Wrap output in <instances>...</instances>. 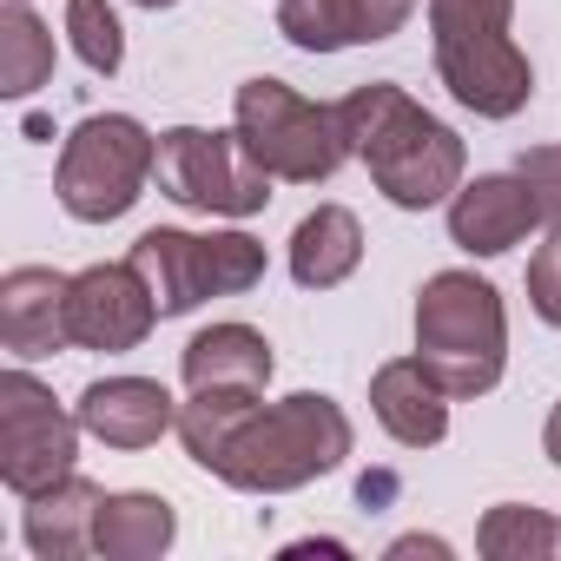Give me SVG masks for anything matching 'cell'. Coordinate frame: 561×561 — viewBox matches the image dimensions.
<instances>
[{"instance_id": "1", "label": "cell", "mask_w": 561, "mask_h": 561, "mask_svg": "<svg viewBox=\"0 0 561 561\" xmlns=\"http://www.w3.org/2000/svg\"><path fill=\"white\" fill-rule=\"evenodd\" d=\"M337 126H344L351 159L370 165V179H377V192H383L390 205L430 211V205L456 198L462 165H469V159H462V139H456L436 113H423L403 87L370 80V87L344 93V100H337Z\"/></svg>"}, {"instance_id": "2", "label": "cell", "mask_w": 561, "mask_h": 561, "mask_svg": "<svg viewBox=\"0 0 561 561\" xmlns=\"http://www.w3.org/2000/svg\"><path fill=\"white\" fill-rule=\"evenodd\" d=\"M351 443H357V430H351L344 403L298 390V397H277V403H251L205 469L244 495H291V489L344 469Z\"/></svg>"}, {"instance_id": "3", "label": "cell", "mask_w": 561, "mask_h": 561, "mask_svg": "<svg viewBox=\"0 0 561 561\" xmlns=\"http://www.w3.org/2000/svg\"><path fill=\"white\" fill-rule=\"evenodd\" d=\"M416 357L449 397H489L508 364L502 291L476 271H436L416 291Z\"/></svg>"}, {"instance_id": "4", "label": "cell", "mask_w": 561, "mask_h": 561, "mask_svg": "<svg viewBox=\"0 0 561 561\" xmlns=\"http://www.w3.org/2000/svg\"><path fill=\"white\" fill-rule=\"evenodd\" d=\"M231 119H238V139L251 146V159L285 185H324L351 159L337 106H318V100H305L298 87L271 80V73L238 87Z\"/></svg>"}, {"instance_id": "5", "label": "cell", "mask_w": 561, "mask_h": 561, "mask_svg": "<svg viewBox=\"0 0 561 561\" xmlns=\"http://www.w3.org/2000/svg\"><path fill=\"white\" fill-rule=\"evenodd\" d=\"M152 165H159V139L133 113H93L67 133L54 192L80 225H113L139 205Z\"/></svg>"}, {"instance_id": "6", "label": "cell", "mask_w": 561, "mask_h": 561, "mask_svg": "<svg viewBox=\"0 0 561 561\" xmlns=\"http://www.w3.org/2000/svg\"><path fill=\"white\" fill-rule=\"evenodd\" d=\"M159 192L185 211H211V218H251L271 205V172L251 159V146L231 133H205V126H172L159 133V165H152Z\"/></svg>"}, {"instance_id": "7", "label": "cell", "mask_w": 561, "mask_h": 561, "mask_svg": "<svg viewBox=\"0 0 561 561\" xmlns=\"http://www.w3.org/2000/svg\"><path fill=\"white\" fill-rule=\"evenodd\" d=\"M73 456H80V416H67L41 377L8 370L0 377V482L21 502H34L73 476Z\"/></svg>"}, {"instance_id": "8", "label": "cell", "mask_w": 561, "mask_h": 561, "mask_svg": "<svg viewBox=\"0 0 561 561\" xmlns=\"http://www.w3.org/2000/svg\"><path fill=\"white\" fill-rule=\"evenodd\" d=\"M436 73L476 119H515L535 93L528 54L508 41V27H443L436 34Z\"/></svg>"}, {"instance_id": "9", "label": "cell", "mask_w": 561, "mask_h": 561, "mask_svg": "<svg viewBox=\"0 0 561 561\" xmlns=\"http://www.w3.org/2000/svg\"><path fill=\"white\" fill-rule=\"evenodd\" d=\"M67 324L80 351H139L159 324L152 285L139 277V264H87L73 271V291H67Z\"/></svg>"}, {"instance_id": "10", "label": "cell", "mask_w": 561, "mask_h": 561, "mask_svg": "<svg viewBox=\"0 0 561 561\" xmlns=\"http://www.w3.org/2000/svg\"><path fill=\"white\" fill-rule=\"evenodd\" d=\"M541 225V198L522 172H482L449 198V244L469 257H502Z\"/></svg>"}, {"instance_id": "11", "label": "cell", "mask_w": 561, "mask_h": 561, "mask_svg": "<svg viewBox=\"0 0 561 561\" xmlns=\"http://www.w3.org/2000/svg\"><path fill=\"white\" fill-rule=\"evenodd\" d=\"M416 0H277V34L298 54H344L403 34Z\"/></svg>"}, {"instance_id": "12", "label": "cell", "mask_w": 561, "mask_h": 561, "mask_svg": "<svg viewBox=\"0 0 561 561\" xmlns=\"http://www.w3.org/2000/svg\"><path fill=\"white\" fill-rule=\"evenodd\" d=\"M73 416L106 449H152L165 430H179V403L159 377H100L80 390Z\"/></svg>"}, {"instance_id": "13", "label": "cell", "mask_w": 561, "mask_h": 561, "mask_svg": "<svg viewBox=\"0 0 561 561\" xmlns=\"http://www.w3.org/2000/svg\"><path fill=\"white\" fill-rule=\"evenodd\" d=\"M67 291H73V277H60L54 264H14L0 277V344H8L21 364L54 357V351L73 344Z\"/></svg>"}, {"instance_id": "14", "label": "cell", "mask_w": 561, "mask_h": 561, "mask_svg": "<svg viewBox=\"0 0 561 561\" xmlns=\"http://www.w3.org/2000/svg\"><path fill=\"white\" fill-rule=\"evenodd\" d=\"M449 403L456 397L436 383V370L423 357H397L370 377V410L403 449H436L449 436Z\"/></svg>"}, {"instance_id": "15", "label": "cell", "mask_w": 561, "mask_h": 561, "mask_svg": "<svg viewBox=\"0 0 561 561\" xmlns=\"http://www.w3.org/2000/svg\"><path fill=\"white\" fill-rule=\"evenodd\" d=\"M100 508H106V489H100V482H87V476L73 469L67 482H54L47 495H34V502H27L21 535H27V548H34L41 561H80V554H93Z\"/></svg>"}, {"instance_id": "16", "label": "cell", "mask_w": 561, "mask_h": 561, "mask_svg": "<svg viewBox=\"0 0 561 561\" xmlns=\"http://www.w3.org/2000/svg\"><path fill=\"white\" fill-rule=\"evenodd\" d=\"M139 264V277L152 285V305L159 318H185L198 311L211 291H205V238L198 231H179V225H152L139 231V244L126 251Z\"/></svg>"}, {"instance_id": "17", "label": "cell", "mask_w": 561, "mask_h": 561, "mask_svg": "<svg viewBox=\"0 0 561 561\" xmlns=\"http://www.w3.org/2000/svg\"><path fill=\"white\" fill-rule=\"evenodd\" d=\"M185 390H264L271 383V344L251 324H211L179 351Z\"/></svg>"}, {"instance_id": "18", "label": "cell", "mask_w": 561, "mask_h": 561, "mask_svg": "<svg viewBox=\"0 0 561 561\" xmlns=\"http://www.w3.org/2000/svg\"><path fill=\"white\" fill-rule=\"evenodd\" d=\"M364 264V225L344 205H318L291 231V277L305 291H337L344 277Z\"/></svg>"}, {"instance_id": "19", "label": "cell", "mask_w": 561, "mask_h": 561, "mask_svg": "<svg viewBox=\"0 0 561 561\" xmlns=\"http://www.w3.org/2000/svg\"><path fill=\"white\" fill-rule=\"evenodd\" d=\"M172 535H179V515H172L165 495H152V489H119V495H106V508H100L93 554H100V561H159V554L172 548Z\"/></svg>"}, {"instance_id": "20", "label": "cell", "mask_w": 561, "mask_h": 561, "mask_svg": "<svg viewBox=\"0 0 561 561\" xmlns=\"http://www.w3.org/2000/svg\"><path fill=\"white\" fill-rule=\"evenodd\" d=\"M47 80H54V27L27 0H8V14H0V93L27 100Z\"/></svg>"}, {"instance_id": "21", "label": "cell", "mask_w": 561, "mask_h": 561, "mask_svg": "<svg viewBox=\"0 0 561 561\" xmlns=\"http://www.w3.org/2000/svg\"><path fill=\"white\" fill-rule=\"evenodd\" d=\"M476 548L489 561H548L561 548V522L541 508H522V502H495L476 528Z\"/></svg>"}, {"instance_id": "22", "label": "cell", "mask_w": 561, "mask_h": 561, "mask_svg": "<svg viewBox=\"0 0 561 561\" xmlns=\"http://www.w3.org/2000/svg\"><path fill=\"white\" fill-rule=\"evenodd\" d=\"M264 390H192V403H179V443H185V456L205 469L211 456H218V443L238 430V416L257 403Z\"/></svg>"}, {"instance_id": "23", "label": "cell", "mask_w": 561, "mask_h": 561, "mask_svg": "<svg viewBox=\"0 0 561 561\" xmlns=\"http://www.w3.org/2000/svg\"><path fill=\"white\" fill-rule=\"evenodd\" d=\"M264 277V244L251 231H205V291L211 298H244Z\"/></svg>"}, {"instance_id": "24", "label": "cell", "mask_w": 561, "mask_h": 561, "mask_svg": "<svg viewBox=\"0 0 561 561\" xmlns=\"http://www.w3.org/2000/svg\"><path fill=\"white\" fill-rule=\"evenodd\" d=\"M67 34H73V54L93 73H119L126 34H119V14L106 8V0H67Z\"/></svg>"}, {"instance_id": "25", "label": "cell", "mask_w": 561, "mask_h": 561, "mask_svg": "<svg viewBox=\"0 0 561 561\" xmlns=\"http://www.w3.org/2000/svg\"><path fill=\"white\" fill-rule=\"evenodd\" d=\"M528 305H535L541 324L561 331V225H554V231L535 244V257H528Z\"/></svg>"}, {"instance_id": "26", "label": "cell", "mask_w": 561, "mask_h": 561, "mask_svg": "<svg viewBox=\"0 0 561 561\" xmlns=\"http://www.w3.org/2000/svg\"><path fill=\"white\" fill-rule=\"evenodd\" d=\"M515 172L535 185L541 218H554V225H561V146H535V152H522V159H515Z\"/></svg>"}, {"instance_id": "27", "label": "cell", "mask_w": 561, "mask_h": 561, "mask_svg": "<svg viewBox=\"0 0 561 561\" xmlns=\"http://www.w3.org/2000/svg\"><path fill=\"white\" fill-rule=\"evenodd\" d=\"M390 554H449V541H436V535H403V541H390Z\"/></svg>"}, {"instance_id": "28", "label": "cell", "mask_w": 561, "mask_h": 561, "mask_svg": "<svg viewBox=\"0 0 561 561\" xmlns=\"http://www.w3.org/2000/svg\"><path fill=\"white\" fill-rule=\"evenodd\" d=\"M541 449H548V462L561 469V403L548 410V430H541Z\"/></svg>"}, {"instance_id": "29", "label": "cell", "mask_w": 561, "mask_h": 561, "mask_svg": "<svg viewBox=\"0 0 561 561\" xmlns=\"http://www.w3.org/2000/svg\"><path fill=\"white\" fill-rule=\"evenodd\" d=\"M139 8H152V14H159V8H179V0H139Z\"/></svg>"}]
</instances>
